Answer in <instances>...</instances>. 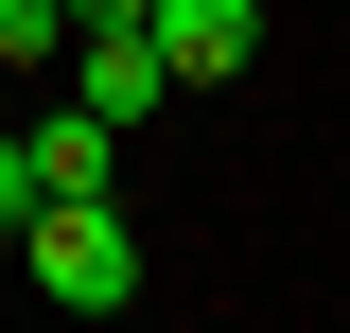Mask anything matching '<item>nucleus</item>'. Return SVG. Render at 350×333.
Returning <instances> with one entry per match:
<instances>
[{"mask_svg": "<svg viewBox=\"0 0 350 333\" xmlns=\"http://www.w3.org/2000/svg\"><path fill=\"white\" fill-rule=\"evenodd\" d=\"M18 246H36V298H53V316H123V298H140L123 193H36V210H18Z\"/></svg>", "mask_w": 350, "mask_h": 333, "instance_id": "nucleus-1", "label": "nucleus"}, {"mask_svg": "<svg viewBox=\"0 0 350 333\" xmlns=\"http://www.w3.org/2000/svg\"><path fill=\"white\" fill-rule=\"evenodd\" d=\"M140 36H158L175 88H228V71L262 53V0H140Z\"/></svg>", "mask_w": 350, "mask_h": 333, "instance_id": "nucleus-2", "label": "nucleus"}, {"mask_svg": "<svg viewBox=\"0 0 350 333\" xmlns=\"http://www.w3.org/2000/svg\"><path fill=\"white\" fill-rule=\"evenodd\" d=\"M70 106H105V123H158V106H175V71H158V36H140V18H105V36H70Z\"/></svg>", "mask_w": 350, "mask_h": 333, "instance_id": "nucleus-3", "label": "nucleus"}, {"mask_svg": "<svg viewBox=\"0 0 350 333\" xmlns=\"http://www.w3.org/2000/svg\"><path fill=\"white\" fill-rule=\"evenodd\" d=\"M36 140V193H123V123L105 106H53V123H18Z\"/></svg>", "mask_w": 350, "mask_h": 333, "instance_id": "nucleus-4", "label": "nucleus"}, {"mask_svg": "<svg viewBox=\"0 0 350 333\" xmlns=\"http://www.w3.org/2000/svg\"><path fill=\"white\" fill-rule=\"evenodd\" d=\"M36 53H70V0H0V71H36Z\"/></svg>", "mask_w": 350, "mask_h": 333, "instance_id": "nucleus-5", "label": "nucleus"}, {"mask_svg": "<svg viewBox=\"0 0 350 333\" xmlns=\"http://www.w3.org/2000/svg\"><path fill=\"white\" fill-rule=\"evenodd\" d=\"M18 210H36V140H0V228H18Z\"/></svg>", "mask_w": 350, "mask_h": 333, "instance_id": "nucleus-6", "label": "nucleus"}]
</instances>
